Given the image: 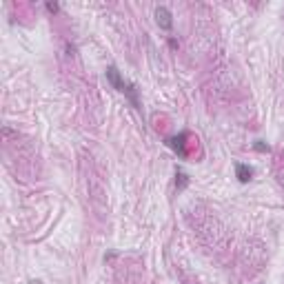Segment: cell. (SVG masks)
I'll list each match as a JSON object with an SVG mask.
<instances>
[{"mask_svg": "<svg viewBox=\"0 0 284 284\" xmlns=\"http://www.w3.org/2000/svg\"><path fill=\"white\" fill-rule=\"evenodd\" d=\"M106 80H109V84L113 89H118L120 93H127L129 100L133 102V106H140V102H138V96H136V87L133 84H129L127 80H122V75H120V71L115 69L113 65L106 69Z\"/></svg>", "mask_w": 284, "mask_h": 284, "instance_id": "cell-1", "label": "cell"}, {"mask_svg": "<svg viewBox=\"0 0 284 284\" xmlns=\"http://www.w3.org/2000/svg\"><path fill=\"white\" fill-rule=\"evenodd\" d=\"M186 140H189V133L182 131V133H178V136L169 138L167 144L171 146V149L176 151V153L180 155V158H186Z\"/></svg>", "mask_w": 284, "mask_h": 284, "instance_id": "cell-2", "label": "cell"}, {"mask_svg": "<svg viewBox=\"0 0 284 284\" xmlns=\"http://www.w3.org/2000/svg\"><path fill=\"white\" fill-rule=\"evenodd\" d=\"M155 22H158L160 29L169 31V29L173 27V16H171V11H169L167 7H158V9H155Z\"/></svg>", "mask_w": 284, "mask_h": 284, "instance_id": "cell-3", "label": "cell"}, {"mask_svg": "<svg viewBox=\"0 0 284 284\" xmlns=\"http://www.w3.org/2000/svg\"><path fill=\"white\" fill-rule=\"evenodd\" d=\"M253 167H248V164H242V162H238L235 164V178H238L242 184H247L248 180H253Z\"/></svg>", "mask_w": 284, "mask_h": 284, "instance_id": "cell-4", "label": "cell"}, {"mask_svg": "<svg viewBox=\"0 0 284 284\" xmlns=\"http://www.w3.org/2000/svg\"><path fill=\"white\" fill-rule=\"evenodd\" d=\"M176 178H178V180H176V186H178V191H182V189H184L186 184H189V176H186V173L178 171V173H176Z\"/></svg>", "mask_w": 284, "mask_h": 284, "instance_id": "cell-5", "label": "cell"}, {"mask_svg": "<svg viewBox=\"0 0 284 284\" xmlns=\"http://www.w3.org/2000/svg\"><path fill=\"white\" fill-rule=\"evenodd\" d=\"M253 149L260 151V153H264V151H269V146H266L262 140H255V142H253Z\"/></svg>", "mask_w": 284, "mask_h": 284, "instance_id": "cell-6", "label": "cell"}, {"mask_svg": "<svg viewBox=\"0 0 284 284\" xmlns=\"http://www.w3.org/2000/svg\"><path fill=\"white\" fill-rule=\"evenodd\" d=\"M47 9H49L51 13H56V11H58V4H56V2H47Z\"/></svg>", "mask_w": 284, "mask_h": 284, "instance_id": "cell-7", "label": "cell"}]
</instances>
